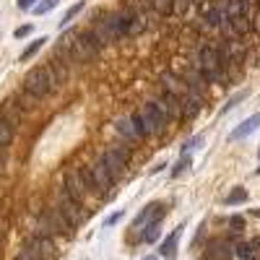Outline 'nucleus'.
Instances as JSON below:
<instances>
[{
    "label": "nucleus",
    "instance_id": "473e14b6",
    "mask_svg": "<svg viewBox=\"0 0 260 260\" xmlns=\"http://www.w3.org/2000/svg\"><path fill=\"white\" fill-rule=\"evenodd\" d=\"M257 175H260V167H257Z\"/></svg>",
    "mask_w": 260,
    "mask_h": 260
},
{
    "label": "nucleus",
    "instance_id": "4468645a",
    "mask_svg": "<svg viewBox=\"0 0 260 260\" xmlns=\"http://www.w3.org/2000/svg\"><path fill=\"white\" fill-rule=\"evenodd\" d=\"M159 224H161V219L148 221V224L143 226V232H141V240H143V242H156V240H159Z\"/></svg>",
    "mask_w": 260,
    "mask_h": 260
},
{
    "label": "nucleus",
    "instance_id": "c756f323",
    "mask_svg": "<svg viewBox=\"0 0 260 260\" xmlns=\"http://www.w3.org/2000/svg\"><path fill=\"white\" fill-rule=\"evenodd\" d=\"M190 3H195V6H206L208 0H190Z\"/></svg>",
    "mask_w": 260,
    "mask_h": 260
},
{
    "label": "nucleus",
    "instance_id": "f03ea898",
    "mask_svg": "<svg viewBox=\"0 0 260 260\" xmlns=\"http://www.w3.org/2000/svg\"><path fill=\"white\" fill-rule=\"evenodd\" d=\"M78 172H81V180H83V185H86V190H89V192L99 195V198H107V195H110L115 180L110 177V172L104 169L102 159L96 164H91V167H81Z\"/></svg>",
    "mask_w": 260,
    "mask_h": 260
},
{
    "label": "nucleus",
    "instance_id": "20e7f679",
    "mask_svg": "<svg viewBox=\"0 0 260 260\" xmlns=\"http://www.w3.org/2000/svg\"><path fill=\"white\" fill-rule=\"evenodd\" d=\"M127 161H130V151H127V148H122V146L104 151V156H102V164H104V169H107V172H110V177H112V180H117V177H122V175H125Z\"/></svg>",
    "mask_w": 260,
    "mask_h": 260
},
{
    "label": "nucleus",
    "instance_id": "2f4dec72",
    "mask_svg": "<svg viewBox=\"0 0 260 260\" xmlns=\"http://www.w3.org/2000/svg\"><path fill=\"white\" fill-rule=\"evenodd\" d=\"M255 216H260V208H257V211H255Z\"/></svg>",
    "mask_w": 260,
    "mask_h": 260
},
{
    "label": "nucleus",
    "instance_id": "412c9836",
    "mask_svg": "<svg viewBox=\"0 0 260 260\" xmlns=\"http://www.w3.org/2000/svg\"><path fill=\"white\" fill-rule=\"evenodd\" d=\"M11 141H13V127L6 120H0V146H8Z\"/></svg>",
    "mask_w": 260,
    "mask_h": 260
},
{
    "label": "nucleus",
    "instance_id": "9d476101",
    "mask_svg": "<svg viewBox=\"0 0 260 260\" xmlns=\"http://www.w3.org/2000/svg\"><path fill=\"white\" fill-rule=\"evenodd\" d=\"M257 127H260V112H257V115H252V117H247L240 127H234V130H232V141H240V138L252 136Z\"/></svg>",
    "mask_w": 260,
    "mask_h": 260
},
{
    "label": "nucleus",
    "instance_id": "cd10ccee",
    "mask_svg": "<svg viewBox=\"0 0 260 260\" xmlns=\"http://www.w3.org/2000/svg\"><path fill=\"white\" fill-rule=\"evenodd\" d=\"M29 34H31V24L18 26V29H16V39H24V37H29Z\"/></svg>",
    "mask_w": 260,
    "mask_h": 260
},
{
    "label": "nucleus",
    "instance_id": "c85d7f7f",
    "mask_svg": "<svg viewBox=\"0 0 260 260\" xmlns=\"http://www.w3.org/2000/svg\"><path fill=\"white\" fill-rule=\"evenodd\" d=\"M37 6V0H18V8L21 11H29V8H34Z\"/></svg>",
    "mask_w": 260,
    "mask_h": 260
},
{
    "label": "nucleus",
    "instance_id": "b1692460",
    "mask_svg": "<svg viewBox=\"0 0 260 260\" xmlns=\"http://www.w3.org/2000/svg\"><path fill=\"white\" fill-rule=\"evenodd\" d=\"M198 146H203V136H195V138H190L185 146H182V154H190L192 148H198Z\"/></svg>",
    "mask_w": 260,
    "mask_h": 260
},
{
    "label": "nucleus",
    "instance_id": "9b49d317",
    "mask_svg": "<svg viewBox=\"0 0 260 260\" xmlns=\"http://www.w3.org/2000/svg\"><path fill=\"white\" fill-rule=\"evenodd\" d=\"M177 242H180V229H175L167 240L159 245V252H161V257H167V260H175V255H177Z\"/></svg>",
    "mask_w": 260,
    "mask_h": 260
},
{
    "label": "nucleus",
    "instance_id": "f3484780",
    "mask_svg": "<svg viewBox=\"0 0 260 260\" xmlns=\"http://www.w3.org/2000/svg\"><path fill=\"white\" fill-rule=\"evenodd\" d=\"M148 8H154L159 16H172V0H146Z\"/></svg>",
    "mask_w": 260,
    "mask_h": 260
},
{
    "label": "nucleus",
    "instance_id": "aec40b11",
    "mask_svg": "<svg viewBox=\"0 0 260 260\" xmlns=\"http://www.w3.org/2000/svg\"><path fill=\"white\" fill-rule=\"evenodd\" d=\"M192 164V159H190V154H182L180 159H177V164H175V169H172V177H180V175H185L187 172V167Z\"/></svg>",
    "mask_w": 260,
    "mask_h": 260
},
{
    "label": "nucleus",
    "instance_id": "f257e3e1",
    "mask_svg": "<svg viewBox=\"0 0 260 260\" xmlns=\"http://www.w3.org/2000/svg\"><path fill=\"white\" fill-rule=\"evenodd\" d=\"M57 73L50 68V65H39V68L29 71L26 78H24V91L34 99H42V96H47L55 86H57Z\"/></svg>",
    "mask_w": 260,
    "mask_h": 260
},
{
    "label": "nucleus",
    "instance_id": "4be33fe9",
    "mask_svg": "<svg viewBox=\"0 0 260 260\" xmlns=\"http://www.w3.org/2000/svg\"><path fill=\"white\" fill-rule=\"evenodd\" d=\"M57 3H60V0H42V3L34 6V13H37V16H45V13H50Z\"/></svg>",
    "mask_w": 260,
    "mask_h": 260
},
{
    "label": "nucleus",
    "instance_id": "dca6fc26",
    "mask_svg": "<svg viewBox=\"0 0 260 260\" xmlns=\"http://www.w3.org/2000/svg\"><path fill=\"white\" fill-rule=\"evenodd\" d=\"M45 42H47V37H39V39H34L31 45H29L24 52H21V60H24V62H26V60H31V57H34V55H37L42 47H45Z\"/></svg>",
    "mask_w": 260,
    "mask_h": 260
},
{
    "label": "nucleus",
    "instance_id": "a211bd4d",
    "mask_svg": "<svg viewBox=\"0 0 260 260\" xmlns=\"http://www.w3.org/2000/svg\"><path fill=\"white\" fill-rule=\"evenodd\" d=\"M247 201V190L245 187H234L229 195H226V198H224V203L226 206H234V203H245Z\"/></svg>",
    "mask_w": 260,
    "mask_h": 260
},
{
    "label": "nucleus",
    "instance_id": "39448f33",
    "mask_svg": "<svg viewBox=\"0 0 260 260\" xmlns=\"http://www.w3.org/2000/svg\"><path fill=\"white\" fill-rule=\"evenodd\" d=\"M62 192L68 195L71 201H76V203L83 206V195L89 192V190H86V185H83V180H81V172H78V169H68V172H65V190H62Z\"/></svg>",
    "mask_w": 260,
    "mask_h": 260
},
{
    "label": "nucleus",
    "instance_id": "7c9ffc66",
    "mask_svg": "<svg viewBox=\"0 0 260 260\" xmlns=\"http://www.w3.org/2000/svg\"><path fill=\"white\" fill-rule=\"evenodd\" d=\"M143 260H156V257H154V255H148V257H143Z\"/></svg>",
    "mask_w": 260,
    "mask_h": 260
},
{
    "label": "nucleus",
    "instance_id": "423d86ee",
    "mask_svg": "<svg viewBox=\"0 0 260 260\" xmlns=\"http://www.w3.org/2000/svg\"><path fill=\"white\" fill-rule=\"evenodd\" d=\"M57 208H60V213L65 216V219H68L71 226H81V224L86 221V211H83V206L76 203V201H71L65 192H62V201H60Z\"/></svg>",
    "mask_w": 260,
    "mask_h": 260
},
{
    "label": "nucleus",
    "instance_id": "7ed1b4c3",
    "mask_svg": "<svg viewBox=\"0 0 260 260\" xmlns=\"http://www.w3.org/2000/svg\"><path fill=\"white\" fill-rule=\"evenodd\" d=\"M138 115H141V120H143V125H146V130H148V136H151V133H164V127H167V122H169V117L159 110L156 102H146L141 110H138Z\"/></svg>",
    "mask_w": 260,
    "mask_h": 260
},
{
    "label": "nucleus",
    "instance_id": "1a4fd4ad",
    "mask_svg": "<svg viewBox=\"0 0 260 260\" xmlns=\"http://www.w3.org/2000/svg\"><path fill=\"white\" fill-rule=\"evenodd\" d=\"M182 81H185V86H187V91H206V76L201 73V71H195V68H190V71H185V76H182Z\"/></svg>",
    "mask_w": 260,
    "mask_h": 260
},
{
    "label": "nucleus",
    "instance_id": "bb28decb",
    "mask_svg": "<svg viewBox=\"0 0 260 260\" xmlns=\"http://www.w3.org/2000/svg\"><path fill=\"white\" fill-rule=\"evenodd\" d=\"M122 216H125V211H117V213H112V216H107V219H104V226H112V224H117V221L122 219Z\"/></svg>",
    "mask_w": 260,
    "mask_h": 260
},
{
    "label": "nucleus",
    "instance_id": "f8f14e48",
    "mask_svg": "<svg viewBox=\"0 0 260 260\" xmlns=\"http://www.w3.org/2000/svg\"><path fill=\"white\" fill-rule=\"evenodd\" d=\"M208 255H211L213 260H229V257L234 255V250H232V245H229L226 240H219V242H211V245H208Z\"/></svg>",
    "mask_w": 260,
    "mask_h": 260
},
{
    "label": "nucleus",
    "instance_id": "a878e982",
    "mask_svg": "<svg viewBox=\"0 0 260 260\" xmlns=\"http://www.w3.org/2000/svg\"><path fill=\"white\" fill-rule=\"evenodd\" d=\"M229 226H232V232H240V229H245V219H242V216H232Z\"/></svg>",
    "mask_w": 260,
    "mask_h": 260
},
{
    "label": "nucleus",
    "instance_id": "2eb2a0df",
    "mask_svg": "<svg viewBox=\"0 0 260 260\" xmlns=\"http://www.w3.org/2000/svg\"><path fill=\"white\" fill-rule=\"evenodd\" d=\"M117 133L120 136H125V138H130V141H138V133H136V127H133V120L130 117H125V120H117Z\"/></svg>",
    "mask_w": 260,
    "mask_h": 260
},
{
    "label": "nucleus",
    "instance_id": "6e6552de",
    "mask_svg": "<svg viewBox=\"0 0 260 260\" xmlns=\"http://www.w3.org/2000/svg\"><path fill=\"white\" fill-rule=\"evenodd\" d=\"M201 107H203L201 94H195V91H187V94L180 99V110H182L185 117H195V115L201 112Z\"/></svg>",
    "mask_w": 260,
    "mask_h": 260
},
{
    "label": "nucleus",
    "instance_id": "5701e85b",
    "mask_svg": "<svg viewBox=\"0 0 260 260\" xmlns=\"http://www.w3.org/2000/svg\"><path fill=\"white\" fill-rule=\"evenodd\" d=\"M190 8V0H172V13H177V16H185Z\"/></svg>",
    "mask_w": 260,
    "mask_h": 260
},
{
    "label": "nucleus",
    "instance_id": "393cba45",
    "mask_svg": "<svg viewBox=\"0 0 260 260\" xmlns=\"http://www.w3.org/2000/svg\"><path fill=\"white\" fill-rule=\"evenodd\" d=\"M242 99H247V91H240V94H234V96L229 99V104L224 107V110H221V112H229V110H232V107H237V104H240Z\"/></svg>",
    "mask_w": 260,
    "mask_h": 260
},
{
    "label": "nucleus",
    "instance_id": "ddd939ff",
    "mask_svg": "<svg viewBox=\"0 0 260 260\" xmlns=\"http://www.w3.org/2000/svg\"><path fill=\"white\" fill-rule=\"evenodd\" d=\"M0 120H6L11 127H16V125H18V120H21L18 102H6L3 107H0Z\"/></svg>",
    "mask_w": 260,
    "mask_h": 260
},
{
    "label": "nucleus",
    "instance_id": "0eeeda50",
    "mask_svg": "<svg viewBox=\"0 0 260 260\" xmlns=\"http://www.w3.org/2000/svg\"><path fill=\"white\" fill-rule=\"evenodd\" d=\"M164 216V211H161V206L159 203H148L138 216H136V221H133V229H138V232H143V226L148 224V221H154V219H161Z\"/></svg>",
    "mask_w": 260,
    "mask_h": 260
},
{
    "label": "nucleus",
    "instance_id": "6ab92c4d",
    "mask_svg": "<svg viewBox=\"0 0 260 260\" xmlns=\"http://www.w3.org/2000/svg\"><path fill=\"white\" fill-rule=\"evenodd\" d=\"M83 8H86V3H83V0H78V3H76L73 8H68V11H65V16H62V21H60V29H65V26H68L71 21L76 18V13H81Z\"/></svg>",
    "mask_w": 260,
    "mask_h": 260
}]
</instances>
